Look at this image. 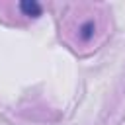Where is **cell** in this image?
<instances>
[{"label":"cell","mask_w":125,"mask_h":125,"mask_svg":"<svg viewBox=\"0 0 125 125\" xmlns=\"http://www.w3.org/2000/svg\"><path fill=\"white\" fill-rule=\"evenodd\" d=\"M80 31H82V39H90L92 33H94V21H86L80 27Z\"/></svg>","instance_id":"7a4b0ae2"},{"label":"cell","mask_w":125,"mask_h":125,"mask_svg":"<svg viewBox=\"0 0 125 125\" xmlns=\"http://www.w3.org/2000/svg\"><path fill=\"white\" fill-rule=\"evenodd\" d=\"M20 10H21L25 16H29V18L41 16V6H39L37 2H33V0H23V2H20Z\"/></svg>","instance_id":"6da1fadb"}]
</instances>
